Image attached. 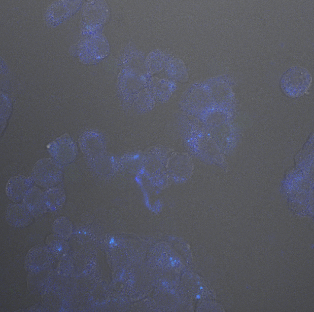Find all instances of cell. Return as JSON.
<instances>
[{
	"instance_id": "obj_21",
	"label": "cell",
	"mask_w": 314,
	"mask_h": 312,
	"mask_svg": "<svg viewBox=\"0 0 314 312\" xmlns=\"http://www.w3.org/2000/svg\"><path fill=\"white\" fill-rule=\"evenodd\" d=\"M196 298L197 299H199V298H200V295L199 294H197V295H196Z\"/></svg>"
},
{
	"instance_id": "obj_11",
	"label": "cell",
	"mask_w": 314,
	"mask_h": 312,
	"mask_svg": "<svg viewBox=\"0 0 314 312\" xmlns=\"http://www.w3.org/2000/svg\"><path fill=\"white\" fill-rule=\"evenodd\" d=\"M123 60V69L141 75L152 76L148 70L143 54L136 48H129L126 51Z\"/></svg>"
},
{
	"instance_id": "obj_1",
	"label": "cell",
	"mask_w": 314,
	"mask_h": 312,
	"mask_svg": "<svg viewBox=\"0 0 314 312\" xmlns=\"http://www.w3.org/2000/svg\"><path fill=\"white\" fill-rule=\"evenodd\" d=\"M311 81V75L308 70L301 66H294L283 74L280 80V87L288 97L297 98L306 93Z\"/></svg>"
},
{
	"instance_id": "obj_7",
	"label": "cell",
	"mask_w": 314,
	"mask_h": 312,
	"mask_svg": "<svg viewBox=\"0 0 314 312\" xmlns=\"http://www.w3.org/2000/svg\"><path fill=\"white\" fill-rule=\"evenodd\" d=\"M31 177L16 176L10 178L6 185V192L8 198L14 203L23 200L28 190L33 186Z\"/></svg>"
},
{
	"instance_id": "obj_12",
	"label": "cell",
	"mask_w": 314,
	"mask_h": 312,
	"mask_svg": "<svg viewBox=\"0 0 314 312\" xmlns=\"http://www.w3.org/2000/svg\"><path fill=\"white\" fill-rule=\"evenodd\" d=\"M148 88L155 100L164 102L168 100L177 89L176 82L169 79L152 77Z\"/></svg>"
},
{
	"instance_id": "obj_15",
	"label": "cell",
	"mask_w": 314,
	"mask_h": 312,
	"mask_svg": "<svg viewBox=\"0 0 314 312\" xmlns=\"http://www.w3.org/2000/svg\"><path fill=\"white\" fill-rule=\"evenodd\" d=\"M169 80L182 83L188 80V74L184 62L179 58H172L164 68Z\"/></svg>"
},
{
	"instance_id": "obj_3",
	"label": "cell",
	"mask_w": 314,
	"mask_h": 312,
	"mask_svg": "<svg viewBox=\"0 0 314 312\" xmlns=\"http://www.w3.org/2000/svg\"><path fill=\"white\" fill-rule=\"evenodd\" d=\"M33 182L43 188H50L59 184L63 178V169L52 158H44L34 165L31 174Z\"/></svg>"
},
{
	"instance_id": "obj_19",
	"label": "cell",
	"mask_w": 314,
	"mask_h": 312,
	"mask_svg": "<svg viewBox=\"0 0 314 312\" xmlns=\"http://www.w3.org/2000/svg\"><path fill=\"white\" fill-rule=\"evenodd\" d=\"M109 244L113 246H116L117 245L114 237L111 238L109 241Z\"/></svg>"
},
{
	"instance_id": "obj_17",
	"label": "cell",
	"mask_w": 314,
	"mask_h": 312,
	"mask_svg": "<svg viewBox=\"0 0 314 312\" xmlns=\"http://www.w3.org/2000/svg\"><path fill=\"white\" fill-rule=\"evenodd\" d=\"M154 104L155 99L147 87L138 93L132 105L136 110L141 112H146L151 109Z\"/></svg>"
},
{
	"instance_id": "obj_20",
	"label": "cell",
	"mask_w": 314,
	"mask_h": 312,
	"mask_svg": "<svg viewBox=\"0 0 314 312\" xmlns=\"http://www.w3.org/2000/svg\"><path fill=\"white\" fill-rule=\"evenodd\" d=\"M178 264V261L177 259H173L170 261V265L172 266H175Z\"/></svg>"
},
{
	"instance_id": "obj_14",
	"label": "cell",
	"mask_w": 314,
	"mask_h": 312,
	"mask_svg": "<svg viewBox=\"0 0 314 312\" xmlns=\"http://www.w3.org/2000/svg\"><path fill=\"white\" fill-rule=\"evenodd\" d=\"M47 208L51 211L61 209L65 204L66 196L65 190L60 184L48 188L44 191Z\"/></svg>"
},
{
	"instance_id": "obj_23",
	"label": "cell",
	"mask_w": 314,
	"mask_h": 312,
	"mask_svg": "<svg viewBox=\"0 0 314 312\" xmlns=\"http://www.w3.org/2000/svg\"><path fill=\"white\" fill-rule=\"evenodd\" d=\"M199 288H200V290L202 289V287H200Z\"/></svg>"
},
{
	"instance_id": "obj_16",
	"label": "cell",
	"mask_w": 314,
	"mask_h": 312,
	"mask_svg": "<svg viewBox=\"0 0 314 312\" xmlns=\"http://www.w3.org/2000/svg\"><path fill=\"white\" fill-rule=\"evenodd\" d=\"M46 243L53 255L57 258L64 256L68 251V244L66 240L54 233L47 237Z\"/></svg>"
},
{
	"instance_id": "obj_6",
	"label": "cell",
	"mask_w": 314,
	"mask_h": 312,
	"mask_svg": "<svg viewBox=\"0 0 314 312\" xmlns=\"http://www.w3.org/2000/svg\"><path fill=\"white\" fill-rule=\"evenodd\" d=\"M79 143L82 152L89 160L101 154L104 150L103 138L100 133L94 130L83 132L80 136Z\"/></svg>"
},
{
	"instance_id": "obj_18",
	"label": "cell",
	"mask_w": 314,
	"mask_h": 312,
	"mask_svg": "<svg viewBox=\"0 0 314 312\" xmlns=\"http://www.w3.org/2000/svg\"><path fill=\"white\" fill-rule=\"evenodd\" d=\"M52 229L54 234L66 241L72 233V224L68 218L61 216L55 220Z\"/></svg>"
},
{
	"instance_id": "obj_8",
	"label": "cell",
	"mask_w": 314,
	"mask_h": 312,
	"mask_svg": "<svg viewBox=\"0 0 314 312\" xmlns=\"http://www.w3.org/2000/svg\"><path fill=\"white\" fill-rule=\"evenodd\" d=\"M76 1H60L52 5L48 10L46 19L48 23L56 25L73 14L79 7Z\"/></svg>"
},
{
	"instance_id": "obj_13",
	"label": "cell",
	"mask_w": 314,
	"mask_h": 312,
	"mask_svg": "<svg viewBox=\"0 0 314 312\" xmlns=\"http://www.w3.org/2000/svg\"><path fill=\"white\" fill-rule=\"evenodd\" d=\"M173 57L164 50L156 49L151 52L146 58V63L149 73L152 74L165 68Z\"/></svg>"
},
{
	"instance_id": "obj_22",
	"label": "cell",
	"mask_w": 314,
	"mask_h": 312,
	"mask_svg": "<svg viewBox=\"0 0 314 312\" xmlns=\"http://www.w3.org/2000/svg\"><path fill=\"white\" fill-rule=\"evenodd\" d=\"M173 259V257H169V261H171V260H172Z\"/></svg>"
},
{
	"instance_id": "obj_10",
	"label": "cell",
	"mask_w": 314,
	"mask_h": 312,
	"mask_svg": "<svg viewBox=\"0 0 314 312\" xmlns=\"http://www.w3.org/2000/svg\"><path fill=\"white\" fill-rule=\"evenodd\" d=\"M7 223L15 227H23L29 225L33 216L23 203H15L10 205L6 211Z\"/></svg>"
},
{
	"instance_id": "obj_2",
	"label": "cell",
	"mask_w": 314,
	"mask_h": 312,
	"mask_svg": "<svg viewBox=\"0 0 314 312\" xmlns=\"http://www.w3.org/2000/svg\"><path fill=\"white\" fill-rule=\"evenodd\" d=\"M152 77L139 75L122 69L119 74L118 89L119 95L125 106L129 107L132 105L138 93L148 86Z\"/></svg>"
},
{
	"instance_id": "obj_9",
	"label": "cell",
	"mask_w": 314,
	"mask_h": 312,
	"mask_svg": "<svg viewBox=\"0 0 314 312\" xmlns=\"http://www.w3.org/2000/svg\"><path fill=\"white\" fill-rule=\"evenodd\" d=\"M23 204L32 215L38 218L47 211L44 191L36 186H32L26 193L23 200Z\"/></svg>"
},
{
	"instance_id": "obj_5",
	"label": "cell",
	"mask_w": 314,
	"mask_h": 312,
	"mask_svg": "<svg viewBox=\"0 0 314 312\" xmlns=\"http://www.w3.org/2000/svg\"><path fill=\"white\" fill-rule=\"evenodd\" d=\"M53 254L48 246L40 244L34 246L28 252L24 260L26 270L39 271L52 264Z\"/></svg>"
},
{
	"instance_id": "obj_4",
	"label": "cell",
	"mask_w": 314,
	"mask_h": 312,
	"mask_svg": "<svg viewBox=\"0 0 314 312\" xmlns=\"http://www.w3.org/2000/svg\"><path fill=\"white\" fill-rule=\"evenodd\" d=\"M47 148L52 159L61 165L72 163L77 157V144L69 134L65 133L49 143Z\"/></svg>"
}]
</instances>
